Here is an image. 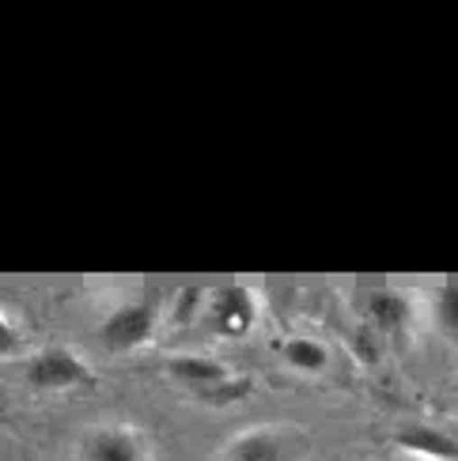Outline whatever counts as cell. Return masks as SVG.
Wrapping results in <instances>:
<instances>
[{
  "mask_svg": "<svg viewBox=\"0 0 458 461\" xmlns=\"http://www.w3.org/2000/svg\"><path fill=\"white\" fill-rule=\"evenodd\" d=\"M428 318L432 330L458 348V284H440L428 292Z\"/></svg>",
  "mask_w": 458,
  "mask_h": 461,
  "instance_id": "8",
  "label": "cell"
},
{
  "mask_svg": "<svg viewBox=\"0 0 458 461\" xmlns=\"http://www.w3.org/2000/svg\"><path fill=\"white\" fill-rule=\"evenodd\" d=\"M398 461H428V457H417V454H402Z\"/></svg>",
  "mask_w": 458,
  "mask_h": 461,
  "instance_id": "12",
  "label": "cell"
},
{
  "mask_svg": "<svg viewBox=\"0 0 458 461\" xmlns=\"http://www.w3.org/2000/svg\"><path fill=\"white\" fill-rule=\"evenodd\" d=\"M280 356L289 367H296L303 375H322L330 367V348L318 337H289L280 344Z\"/></svg>",
  "mask_w": 458,
  "mask_h": 461,
  "instance_id": "9",
  "label": "cell"
},
{
  "mask_svg": "<svg viewBox=\"0 0 458 461\" xmlns=\"http://www.w3.org/2000/svg\"><path fill=\"white\" fill-rule=\"evenodd\" d=\"M23 356V333H19V325L0 311V359H15Z\"/></svg>",
  "mask_w": 458,
  "mask_h": 461,
  "instance_id": "11",
  "label": "cell"
},
{
  "mask_svg": "<svg viewBox=\"0 0 458 461\" xmlns=\"http://www.w3.org/2000/svg\"><path fill=\"white\" fill-rule=\"evenodd\" d=\"M76 461H148V438L129 424H99L80 438Z\"/></svg>",
  "mask_w": 458,
  "mask_h": 461,
  "instance_id": "4",
  "label": "cell"
},
{
  "mask_svg": "<svg viewBox=\"0 0 458 461\" xmlns=\"http://www.w3.org/2000/svg\"><path fill=\"white\" fill-rule=\"evenodd\" d=\"M394 443L402 454H417L428 461H458V435L435 424H409L394 435Z\"/></svg>",
  "mask_w": 458,
  "mask_h": 461,
  "instance_id": "6",
  "label": "cell"
},
{
  "mask_svg": "<svg viewBox=\"0 0 458 461\" xmlns=\"http://www.w3.org/2000/svg\"><path fill=\"white\" fill-rule=\"evenodd\" d=\"M156 330H160V303H151V299H129L122 306H114V311L103 318L99 340H103L106 352L129 356V352L144 348V344L156 337Z\"/></svg>",
  "mask_w": 458,
  "mask_h": 461,
  "instance_id": "2",
  "label": "cell"
},
{
  "mask_svg": "<svg viewBox=\"0 0 458 461\" xmlns=\"http://www.w3.org/2000/svg\"><path fill=\"white\" fill-rule=\"evenodd\" d=\"M315 438L299 424L273 420V424H254L232 435L220 447L216 461H311Z\"/></svg>",
  "mask_w": 458,
  "mask_h": 461,
  "instance_id": "1",
  "label": "cell"
},
{
  "mask_svg": "<svg viewBox=\"0 0 458 461\" xmlns=\"http://www.w3.org/2000/svg\"><path fill=\"white\" fill-rule=\"evenodd\" d=\"M167 371L175 375V378L182 382V386L194 390L197 397H201V393H208L213 386H220L224 378H232V371H227L224 363H220V359H213V356H175V359L167 363Z\"/></svg>",
  "mask_w": 458,
  "mask_h": 461,
  "instance_id": "7",
  "label": "cell"
},
{
  "mask_svg": "<svg viewBox=\"0 0 458 461\" xmlns=\"http://www.w3.org/2000/svg\"><path fill=\"white\" fill-rule=\"evenodd\" d=\"M368 311H371L379 330L398 333V330H402V321H406V314H409V306H406V299L398 292H371L368 295Z\"/></svg>",
  "mask_w": 458,
  "mask_h": 461,
  "instance_id": "10",
  "label": "cell"
},
{
  "mask_svg": "<svg viewBox=\"0 0 458 461\" xmlns=\"http://www.w3.org/2000/svg\"><path fill=\"white\" fill-rule=\"evenodd\" d=\"M201 314L216 337H246L258 321V295L243 284H227L205 295Z\"/></svg>",
  "mask_w": 458,
  "mask_h": 461,
  "instance_id": "3",
  "label": "cell"
},
{
  "mask_svg": "<svg viewBox=\"0 0 458 461\" xmlns=\"http://www.w3.org/2000/svg\"><path fill=\"white\" fill-rule=\"evenodd\" d=\"M27 382L34 390H46V393H61V390H76L91 382V371L87 363L69 352V348H46L38 352L31 363H27Z\"/></svg>",
  "mask_w": 458,
  "mask_h": 461,
  "instance_id": "5",
  "label": "cell"
}]
</instances>
